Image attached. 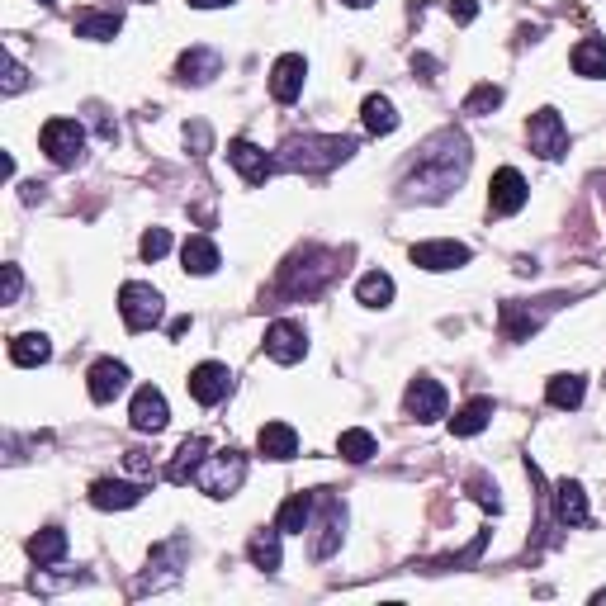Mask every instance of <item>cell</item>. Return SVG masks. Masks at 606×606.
I'll return each instance as SVG.
<instances>
[{
  "label": "cell",
  "instance_id": "8",
  "mask_svg": "<svg viewBox=\"0 0 606 606\" xmlns=\"http://www.w3.org/2000/svg\"><path fill=\"white\" fill-rule=\"evenodd\" d=\"M128 422H133V431H152L157 436L166 422H171V408H166V393L152 389V384H143V389L133 393V408H128Z\"/></svg>",
  "mask_w": 606,
  "mask_h": 606
},
{
  "label": "cell",
  "instance_id": "9",
  "mask_svg": "<svg viewBox=\"0 0 606 606\" xmlns=\"http://www.w3.org/2000/svg\"><path fill=\"white\" fill-rule=\"evenodd\" d=\"M303 351H308V337H303L299 322H270L266 327V356L280 360V365H299Z\"/></svg>",
  "mask_w": 606,
  "mask_h": 606
},
{
  "label": "cell",
  "instance_id": "31",
  "mask_svg": "<svg viewBox=\"0 0 606 606\" xmlns=\"http://www.w3.org/2000/svg\"><path fill=\"white\" fill-rule=\"evenodd\" d=\"M48 356H53V346H48L43 332H24V337L10 341V360H15V365H43Z\"/></svg>",
  "mask_w": 606,
  "mask_h": 606
},
{
  "label": "cell",
  "instance_id": "7",
  "mask_svg": "<svg viewBox=\"0 0 606 606\" xmlns=\"http://www.w3.org/2000/svg\"><path fill=\"white\" fill-rule=\"evenodd\" d=\"M185 389H190V398H195V403H204V408L223 403V398H228V389H232L228 365H218V360H204V365H195V370H190V379H185Z\"/></svg>",
  "mask_w": 606,
  "mask_h": 606
},
{
  "label": "cell",
  "instance_id": "34",
  "mask_svg": "<svg viewBox=\"0 0 606 606\" xmlns=\"http://www.w3.org/2000/svg\"><path fill=\"white\" fill-rule=\"evenodd\" d=\"M498 105H502V86H479L464 100V114H493Z\"/></svg>",
  "mask_w": 606,
  "mask_h": 606
},
{
  "label": "cell",
  "instance_id": "10",
  "mask_svg": "<svg viewBox=\"0 0 606 606\" xmlns=\"http://www.w3.org/2000/svg\"><path fill=\"white\" fill-rule=\"evenodd\" d=\"M526 199H531V190H526L521 171H512V166H502L498 176L488 180V204H493V214H517Z\"/></svg>",
  "mask_w": 606,
  "mask_h": 606
},
{
  "label": "cell",
  "instance_id": "1",
  "mask_svg": "<svg viewBox=\"0 0 606 606\" xmlns=\"http://www.w3.org/2000/svg\"><path fill=\"white\" fill-rule=\"evenodd\" d=\"M464 166H469V143H464V133L441 128V133L417 152V171H412V180L403 185V190L417 195V199H441L460 185Z\"/></svg>",
  "mask_w": 606,
  "mask_h": 606
},
{
  "label": "cell",
  "instance_id": "30",
  "mask_svg": "<svg viewBox=\"0 0 606 606\" xmlns=\"http://www.w3.org/2000/svg\"><path fill=\"white\" fill-rule=\"evenodd\" d=\"M337 450H341V460H351V464H365L370 455L379 450V441L370 436L365 427H351V431H341L337 436Z\"/></svg>",
  "mask_w": 606,
  "mask_h": 606
},
{
  "label": "cell",
  "instance_id": "28",
  "mask_svg": "<svg viewBox=\"0 0 606 606\" xmlns=\"http://www.w3.org/2000/svg\"><path fill=\"white\" fill-rule=\"evenodd\" d=\"M218 67H223V57L214 48H190L180 57V76L185 81H209V76H218Z\"/></svg>",
  "mask_w": 606,
  "mask_h": 606
},
{
  "label": "cell",
  "instance_id": "39",
  "mask_svg": "<svg viewBox=\"0 0 606 606\" xmlns=\"http://www.w3.org/2000/svg\"><path fill=\"white\" fill-rule=\"evenodd\" d=\"M19 289H24V280H19V266H5V303H15Z\"/></svg>",
  "mask_w": 606,
  "mask_h": 606
},
{
  "label": "cell",
  "instance_id": "42",
  "mask_svg": "<svg viewBox=\"0 0 606 606\" xmlns=\"http://www.w3.org/2000/svg\"><path fill=\"white\" fill-rule=\"evenodd\" d=\"M38 5H53V0H38Z\"/></svg>",
  "mask_w": 606,
  "mask_h": 606
},
{
  "label": "cell",
  "instance_id": "12",
  "mask_svg": "<svg viewBox=\"0 0 606 606\" xmlns=\"http://www.w3.org/2000/svg\"><path fill=\"white\" fill-rule=\"evenodd\" d=\"M403 408H408V417H417V422H436V417L446 412V389H441L436 379H427V375L412 379Z\"/></svg>",
  "mask_w": 606,
  "mask_h": 606
},
{
  "label": "cell",
  "instance_id": "22",
  "mask_svg": "<svg viewBox=\"0 0 606 606\" xmlns=\"http://www.w3.org/2000/svg\"><path fill=\"white\" fill-rule=\"evenodd\" d=\"M180 261H185V270L190 275H214L218 270V247L209 242V237H185V247H180Z\"/></svg>",
  "mask_w": 606,
  "mask_h": 606
},
{
  "label": "cell",
  "instance_id": "16",
  "mask_svg": "<svg viewBox=\"0 0 606 606\" xmlns=\"http://www.w3.org/2000/svg\"><path fill=\"white\" fill-rule=\"evenodd\" d=\"M90 502L100 512H124V507H138L143 502V488L138 483H124V479H100L90 488Z\"/></svg>",
  "mask_w": 606,
  "mask_h": 606
},
{
  "label": "cell",
  "instance_id": "41",
  "mask_svg": "<svg viewBox=\"0 0 606 606\" xmlns=\"http://www.w3.org/2000/svg\"><path fill=\"white\" fill-rule=\"evenodd\" d=\"M341 5H351V10H365V5H375V0H341Z\"/></svg>",
  "mask_w": 606,
  "mask_h": 606
},
{
  "label": "cell",
  "instance_id": "29",
  "mask_svg": "<svg viewBox=\"0 0 606 606\" xmlns=\"http://www.w3.org/2000/svg\"><path fill=\"white\" fill-rule=\"evenodd\" d=\"M29 554H34L38 564H57V559L67 554V531H62V526H43V531L29 540Z\"/></svg>",
  "mask_w": 606,
  "mask_h": 606
},
{
  "label": "cell",
  "instance_id": "37",
  "mask_svg": "<svg viewBox=\"0 0 606 606\" xmlns=\"http://www.w3.org/2000/svg\"><path fill=\"white\" fill-rule=\"evenodd\" d=\"M24 86H29V72H24L15 57H10V62H5V95H19Z\"/></svg>",
  "mask_w": 606,
  "mask_h": 606
},
{
  "label": "cell",
  "instance_id": "19",
  "mask_svg": "<svg viewBox=\"0 0 606 606\" xmlns=\"http://www.w3.org/2000/svg\"><path fill=\"white\" fill-rule=\"evenodd\" d=\"M554 507H559V521L564 526H588V493H583V483L564 479L554 488Z\"/></svg>",
  "mask_w": 606,
  "mask_h": 606
},
{
  "label": "cell",
  "instance_id": "6",
  "mask_svg": "<svg viewBox=\"0 0 606 606\" xmlns=\"http://www.w3.org/2000/svg\"><path fill=\"white\" fill-rule=\"evenodd\" d=\"M526 143H531V152H540L545 161H559L569 152V128L559 119V109H535L531 124H526Z\"/></svg>",
  "mask_w": 606,
  "mask_h": 606
},
{
  "label": "cell",
  "instance_id": "21",
  "mask_svg": "<svg viewBox=\"0 0 606 606\" xmlns=\"http://www.w3.org/2000/svg\"><path fill=\"white\" fill-rule=\"evenodd\" d=\"M204 460H209V441H204V436H190V441L176 450V460H171V469H166V479H171V483L195 479V469Z\"/></svg>",
  "mask_w": 606,
  "mask_h": 606
},
{
  "label": "cell",
  "instance_id": "4",
  "mask_svg": "<svg viewBox=\"0 0 606 606\" xmlns=\"http://www.w3.org/2000/svg\"><path fill=\"white\" fill-rule=\"evenodd\" d=\"M119 313H124L128 332H152V327L166 318V299H161V289L133 280V285L119 289Z\"/></svg>",
  "mask_w": 606,
  "mask_h": 606
},
{
  "label": "cell",
  "instance_id": "33",
  "mask_svg": "<svg viewBox=\"0 0 606 606\" xmlns=\"http://www.w3.org/2000/svg\"><path fill=\"white\" fill-rule=\"evenodd\" d=\"M356 299L365 303V308H384V303L393 299V275H384V270H370V275H360Z\"/></svg>",
  "mask_w": 606,
  "mask_h": 606
},
{
  "label": "cell",
  "instance_id": "40",
  "mask_svg": "<svg viewBox=\"0 0 606 606\" xmlns=\"http://www.w3.org/2000/svg\"><path fill=\"white\" fill-rule=\"evenodd\" d=\"M195 10H223V5H232V0H190Z\"/></svg>",
  "mask_w": 606,
  "mask_h": 606
},
{
  "label": "cell",
  "instance_id": "20",
  "mask_svg": "<svg viewBox=\"0 0 606 606\" xmlns=\"http://www.w3.org/2000/svg\"><path fill=\"white\" fill-rule=\"evenodd\" d=\"M76 38H90V43H105V38H114L119 29H124V19L109 15V10H81V15L72 19Z\"/></svg>",
  "mask_w": 606,
  "mask_h": 606
},
{
  "label": "cell",
  "instance_id": "36",
  "mask_svg": "<svg viewBox=\"0 0 606 606\" xmlns=\"http://www.w3.org/2000/svg\"><path fill=\"white\" fill-rule=\"evenodd\" d=\"M185 143H190L199 157H204V152H209V143H214V133H209V124H199V119H195V124H185Z\"/></svg>",
  "mask_w": 606,
  "mask_h": 606
},
{
  "label": "cell",
  "instance_id": "18",
  "mask_svg": "<svg viewBox=\"0 0 606 606\" xmlns=\"http://www.w3.org/2000/svg\"><path fill=\"white\" fill-rule=\"evenodd\" d=\"M256 450L266 460H294L299 455V431L289 427V422H266L261 436H256Z\"/></svg>",
  "mask_w": 606,
  "mask_h": 606
},
{
  "label": "cell",
  "instance_id": "32",
  "mask_svg": "<svg viewBox=\"0 0 606 606\" xmlns=\"http://www.w3.org/2000/svg\"><path fill=\"white\" fill-rule=\"evenodd\" d=\"M583 393H588V384H583L578 375H554V379H550V389H545V398H550L554 408L573 412L578 403H583Z\"/></svg>",
  "mask_w": 606,
  "mask_h": 606
},
{
  "label": "cell",
  "instance_id": "14",
  "mask_svg": "<svg viewBox=\"0 0 606 606\" xmlns=\"http://www.w3.org/2000/svg\"><path fill=\"white\" fill-rule=\"evenodd\" d=\"M464 261H469L464 242H417L412 247V266H422V270H455Z\"/></svg>",
  "mask_w": 606,
  "mask_h": 606
},
{
  "label": "cell",
  "instance_id": "5",
  "mask_svg": "<svg viewBox=\"0 0 606 606\" xmlns=\"http://www.w3.org/2000/svg\"><path fill=\"white\" fill-rule=\"evenodd\" d=\"M38 143H43V152H48L57 166H76L81 152H86V128L76 124V119H48L43 133H38Z\"/></svg>",
  "mask_w": 606,
  "mask_h": 606
},
{
  "label": "cell",
  "instance_id": "2",
  "mask_svg": "<svg viewBox=\"0 0 606 606\" xmlns=\"http://www.w3.org/2000/svg\"><path fill=\"white\" fill-rule=\"evenodd\" d=\"M356 152V138H294V143L285 147V157H280V166H289V171H327V166H337V161H346Z\"/></svg>",
  "mask_w": 606,
  "mask_h": 606
},
{
  "label": "cell",
  "instance_id": "27",
  "mask_svg": "<svg viewBox=\"0 0 606 606\" xmlns=\"http://www.w3.org/2000/svg\"><path fill=\"white\" fill-rule=\"evenodd\" d=\"M308 517H313V493H289L285 498V507H280V531L285 535H299L303 526H308Z\"/></svg>",
  "mask_w": 606,
  "mask_h": 606
},
{
  "label": "cell",
  "instance_id": "11",
  "mask_svg": "<svg viewBox=\"0 0 606 606\" xmlns=\"http://www.w3.org/2000/svg\"><path fill=\"white\" fill-rule=\"evenodd\" d=\"M86 389L95 403H114V398L128 389V365L124 360H95L90 375H86Z\"/></svg>",
  "mask_w": 606,
  "mask_h": 606
},
{
  "label": "cell",
  "instance_id": "17",
  "mask_svg": "<svg viewBox=\"0 0 606 606\" xmlns=\"http://www.w3.org/2000/svg\"><path fill=\"white\" fill-rule=\"evenodd\" d=\"M185 540H171V545H161V550H152V564H147V578H143V588H166V583H176L180 578V559H185Z\"/></svg>",
  "mask_w": 606,
  "mask_h": 606
},
{
  "label": "cell",
  "instance_id": "13",
  "mask_svg": "<svg viewBox=\"0 0 606 606\" xmlns=\"http://www.w3.org/2000/svg\"><path fill=\"white\" fill-rule=\"evenodd\" d=\"M303 76H308V62L299 53H285L275 62V72H270V95L280 100V105H294L303 95Z\"/></svg>",
  "mask_w": 606,
  "mask_h": 606
},
{
  "label": "cell",
  "instance_id": "3",
  "mask_svg": "<svg viewBox=\"0 0 606 606\" xmlns=\"http://www.w3.org/2000/svg\"><path fill=\"white\" fill-rule=\"evenodd\" d=\"M242 479H247V455H237V450H218L195 469V483L209 498H232Z\"/></svg>",
  "mask_w": 606,
  "mask_h": 606
},
{
  "label": "cell",
  "instance_id": "23",
  "mask_svg": "<svg viewBox=\"0 0 606 606\" xmlns=\"http://www.w3.org/2000/svg\"><path fill=\"white\" fill-rule=\"evenodd\" d=\"M573 72L588 76V81L606 76V38H583V43L573 48Z\"/></svg>",
  "mask_w": 606,
  "mask_h": 606
},
{
  "label": "cell",
  "instance_id": "15",
  "mask_svg": "<svg viewBox=\"0 0 606 606\" xmlns=\"http://www.w3.org/2000/svg\"><path fill=\"white\" fill-rule=\"evenodd\" d=\"M228 161L237 166V171H242V180H247V185H261V180H266L270 171L280 166V161H270L266 152H261L256 143H247V138H237V143H228Z\"/></svg>",
  "mask_w": 606,
  "mask_h": 606
},
{
  "label": "cell",
  "instance_id": "24",
  "mask_svg": "<svg viewBox=\"0 0 606 606\" xmlns=\"http://www.w3.org/2000/svg\"><path fill=\"white\" fill-rule=\"evenodd\" d=\"M488 417H493V398H474V403H464L455 417H450V431L455 436H479L488 427Z\"/></svg>",
  "mask_w": 606,
  "mask_h": 606
},
{
  "label": "cell",
  "instance_id": "35",
  "mask_svg": "<svg viewBox=\"0 0 606 606\" xmlns=\"http://www.w3.org/2000/svg\"><path fill=\"white\" fill-rule=\"evenodd\" d=\"M143 261H161V256H166V251H171V232L166 228H147L143 232Z\"/></svg>",
  "mask_w": 606,
  "mask_h": 606
},
{
  "label": "cell",
  "instance_id": "26",
  "mask_svg": "<svg viewBox=\"0 0 606 606\" xmlns=\"http://www.w3.org/2000/svg\"><path fill=\"white\" fill-rule=\"evenodd\" d=\"M280 526H275V531H256L251 535V545H247V554H251V564H256V569H266V573H275L280 569Z\"/></svg>",
  "mask_w": 606,
  "mask_h": 606
},
{
  "label": "cell",
  "instance_id": "25",
  "mask_svg": "<svg viewBox=\"0 0 606 606\" xmlns=\"http://www.w3.org/2000/svg\"><path fill=\"white\" fill-rule=\"evenodd\" d=\"M360 119H365V128L370 133H393L398 128V109H393V100H384V95H365V105H360Z\"/></svg>",
  "mask_w": 606,
  "mask_h": 606
},
{
  "label": "cell",
  "instance_id": "38",
  "mask_svg": "<svg viewBox=\"0 0 606 606\" xmlns=\"http://www.w3.org/2000/svg\"><path fill=\"white\" fill-rule=\"evenodd\" d=\"M446 10H450V19H460V24H474V19H479V5H474V0H446Z\"/></svg>",
  "mask_w": 606,
  "mask_h": 606
}]
</instances>
